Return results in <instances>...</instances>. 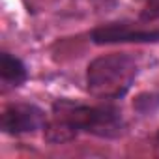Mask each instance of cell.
I'll list each match as a JSON object with an SVG mask.
<instances>
[{
    "mask_svg": "<svg viewBox=\"0 0 159 159\" xmlns=\"http://www.w3.org/2000/svg\"><path fill=\"white\" fill-rule=\"evenodd\" d=\"M92 41L98 45L105 43H157L159 30L137 28L129 23H107L92 30Z\"/></svg>",
    "mask_w": 159,
    "mask_h": 159,
    "instance_id": "277c9868",
    "label": "cell"
},
{
    "mask_svg": "<svg viewBox=\"0 0 159 159\" xmlns=\"http://www.w3.org/2000/svg\"><path fill=\"white\" fill-rule=\"evenodd\" d=\"M124 120L114 105H83L71 99L52 103V120L45 125V139L52 144L73 140L79 133L114 139L122 133Z\"/></svg>",
    "mask_w": 159,
    "mask_h": 159,
    "instance_id": "6da1fadb",
    "label": "cell"
},
{
    "mask_svg": "<svg viewBox=\"0 0 159 159\" xmlns=\"http://www.w3.org/2000/svg\"><path fill=\"white\" fill-rule=\"evenodd\" d=\"M139 73L137 60L127 52H111L94 58L86 67V88L98 99H120Z\"/></svg>",
    "mask_w": 159,
    "mask_h": 159,
    "instance_id": "7a4b0ae2",
    "label": "cell"
},
{
    "mask_svg": "<svg viewBox=\"0 0 159 159\" xmlns=\"http://www.w3.org/2000/svg\"><path fill=\"white\" fill-rule=\"evenodd\" d=\"M0 125L8 135H23V133H34L45 127L47 118H45V112L38 105L15 103L4 109Z\"/></svg>",
    "mask_w": 159,
    "mask_h": 159,
    "instance_id": "3957f363",
    "label": "cell"
},
{
    "mask_svg": "<svg viewBox=\"0 0 159 159\" xmlns=\"http://www.w3.org/2000/svg\"><path fill=\"white\" fill-rule=\"evenodd\" d=\"M140 19L142 21L159 19V0H150V2L146 4V8L140 11Z\"/></svg>",
    "mask_w": 159,
    "mask_h": 159,
    "instance_id": "8992f818",
    "label": "cell"
},
{
    "mask_svg": "<svg viewBox=\"0 0 159 159\" xmlns=\"http://www.w3.org/2000/svg\"><path fill=\"white\" fill-rule=\"evenodd\" d=\"M0 75H2L4 84L10 86H21L28 77L25 64L10 52H2L0 56Z\"/></svg>",
    "mask_w": 159,
    "mask_h": 159,
    "instance_id": "5b68a950",
    "label": "cell"
},
{
    "mask_svg": "<svg viewBox=\"0 0 159 159\" xmlns=\"http://www.w3.org/2000/svg\"><path fill=\"white\" fill-rule=\"evenodd\" d=\"M155 142H157V146H159V133L155 135Z\"/></svg>",
    "mask_w": 159,
    "mask_h": 159,
    "instance_id": "52a82bcc",
    "label": "cell"
}]
</instances>
